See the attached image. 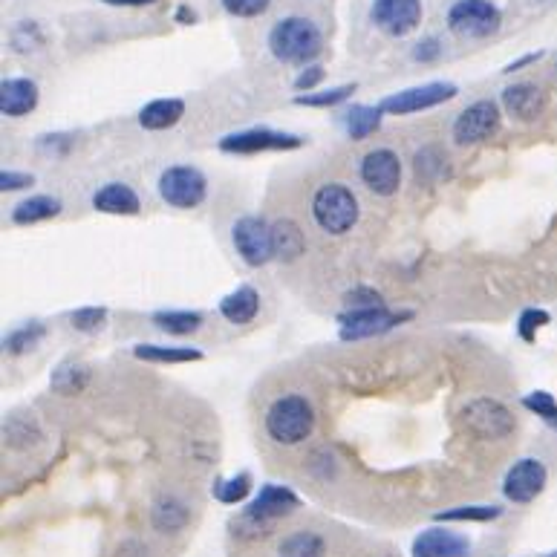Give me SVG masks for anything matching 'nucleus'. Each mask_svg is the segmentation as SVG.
Returning <instances> with one entry per match:
<instances>
[{"instance_id":"14","label":"nucleus","mask_w":557,"mask_h":557,"mask_svg":"<svg viewBox=\"0 0 557 557\" xmlns=\"http://www.w3.org/2000/svg\"><path fill=\"white\" fill-rule=\"evenodd\" d=\"M462 416H465V425L477 433L480 439H506L508 433L514 431L511 413L500 402H494V399L468 402L465 410H462Z\"/></svg>"},{"instance_id":"33","label":"nucleus","mask_w":557,"mask_h":557,"mask_svg":"<svg viewBox=\"0 0 557 557\" xmlns=\"http://www.w3.org/2000/svg\"><path fill=\"white\" fill-rule=\"evenodd\" d=\"M523 405H526V410L537 413L546 425H552V428L557 431V402L552 393H546V390H534V393H529V396L523 399Z\"/></svg>"},{"instance_id":"3","label":"nucleus","mask_w":557,"mask_h":557,"mask_svg":"<svg viewBox=\"0 0 557 557\" xmlns=\"http://www.w3.org/2000/svg\"><path fill=\"white\" fill-rule=\"evenodd\" d=\"M312 217L327 234H347L358 223V200L341 182H327L312 197Z\"/></svg>"},{"instance_id":"26","label":"nucleus","mask_w":557,"mask_h":557,"mask_svg":"<svg viewBox=\"0 0 557 557\" xmlns=\"http://www.w3.org/2000/svg\"><path fill=\"white\" fill-rule=\"evenodd\" d=\"M133 355L139 361H151V364H188V361L203 358L200 350H191V347H156V344H139Z\"/></svg>"},{"instance_id":"9","label":"nucleus","mask_w":557,"mask_h":557,"mask_svg":"<svg viewBox=\"0 0 557 557\" xmlns=\"http://www.w3.org/2000/svg\"><path fill=\"white\" fill-rule=\"evenodd\" d=\"M456 93V84H445V81H431L422 87H410L402 93H393L381 102V110L390 116H407V113H419V110H431L439 104L451 102Z\"/></svg>"},{"instance_id":"24","label":"nucleus","mask_w":557,"mask_h":557,"mask_svg":"<svg viewBox=\"0 0 557 557\" xmlns=\"http://www.w3.org/2000/svg\"><path fill=\"white\" fill-rule=\"evenodd\" d=\"M58 211H61V200L41 194V197H29V200H24L21 205H15L12 220H15L18 226H35V223H44V220L55 217Z\"/></svg>"},{"instance_id":"27","label":"nucleus","mask_w":557,"mask_h":557,"mask_svg":"<svg viewBox=\"0 0 557 557\" xmlns=\"http://www.w3.org/2000/svg\"><path fill=\"white\" fill-rule=\"evenodd\" d=\"M381 113H384L381 107H367V104H358L353 110H347L344 127H347L350 139L361 142V139H367L370 133H376L381 125Z\"/></svg>"},{"instance_id":"23","label":"nucleus","mask_w":557,"mask_h":557,"mask_svg":"<svg viewBox=\"0 0 557 557\" xmlns=\"http://www.w3.org/2000/svg\"><path fill=\"white\" fill-rule=\"evenodd\" d=\"M151 523L159 534H177L188 526V508L174 497H159L151 508Z\"/></svg>"},{"instance_id":"34","label":"nucleus","mask_w":557,"mask_h":557,"mask_svg":"<svg viewBox=\"0 0 557 557\" xmlns=\"http://www.w3.org/2000/svg\"><path fill=\"white\" fill-rule=\"evenodd\" d=\"M41 338H44V327L41 324H29V327H21V330H15L6 338V350L9 353H24V350H32Z\"/></svg>"},{"instance_id":"43","label":"nucleus","mask_w":557,"mask_h":557,"mask_svg":"<svg viewBox=\"0 0 557 557\" xmlns=\"http://www.w3.org/2000/svg\"><path fill=\"white\" fill-rule=\"evenodd\" d=\"M534 58H537V55H526V58H520L517 64H511V67H508V73H514V70H520V67H526V64H532Z\"/></svg>"},{"instance_id":"38","label":"nucleus","mask_w":557,"mask_h":557,"mask_svg":"<svg viewBox=\"0 0 557 557\" xmlns=\"http://www.w3.org/2000/svg\"><path fill=\"white\" fill-rule=\"evenodd\" d=\"M344 304H347V309H373V306H381V295L373 292V289H367V286H361V289H353L344 298Z\"/></svg>"},{"instance_id":"42","label":"nucleus","mask_w":557,"mask_h":557,"mask_svg":"<svg viewBox=\"0 0 557 557\" xmlns=\"http://www.w3.org/2000/svg\"><path fill=\"white\" fill-rule=\"evenodd\" d=\"M110 6H148V3H156V0H104Z\"/></svg>"},{"instance_id":"28","label":"nucleus","mask_w":557,"mask_h":557,"mask_svg":"<svg viewBox=\"0 0 557 557\" xmlns=\"http://www.w3.org/2000/svg\"><path fill=\"white\" fill-rule=\"evenodd\" d=\"M327 546L315 532H295L283 537L278 557H324Z\"/></svg>"},{"instance_id":"32","label":"nucleus","mask_w":557,"mask_h":557,"mask_svg":"<svg viewBox=\"0 0 557 557\" xmlns=\"http://www.w3.org/2000/svg\"><path fill=\"white\" fill-rule=\"evenodd\" d=\"M87 384V370L84 367H76V364H64L55 376H52V387L64 396H76L84 390Z\"/></svg>"},{"instance_id":"31","label":"nucleus","mask_w":557,"mask_h":557,"mask_svg":"<svg viewBox=\"0 0 557 557\" xmlns=\"http://www.w3.org/2000/svg\"><path fill=\"white\" fill-rule=\"evenodd\" d=\"M355 93V84H344V87H332L324 93H301L295 96V104L301 107H335V104L347 102Z\"/></svg>"},{"instance_id":"35","label":"nucleus","mask_w":557,"mask_h":557,"mask_svg":"<svg viewBox=\"0 0 557 557\" xmlns=\"http://www.w3.org/2000/svg\"><path fill=\"white\" fill-rule=\"evenodd\" d=\"M104 321H107V309L102 306H84V309L73 312V327L81 332L102 330Z\"/></svg>"},{"instance_id":"16","label":"nucleus","mask_w":557,"mask_h":557,"mask_svg":"<svg viewBox=\"0 0 557 557\" xmlns=\"http://www.w3.org/2000/svg\"><path fill=\"white\" fill-rule=\"evenodd\" d=\"M298 506H301V500H298V494L292 488H286V485H263L260 494L254 497L252 506L246 508V514H252L254 520H260V523H272V520H278L283 514L295 511Z\"/></svg>"},{"instance_id":"10","label":"nucleus","mask_w":557,"mask_h":557,"mask_svg":"<svg viewBox=\"0 0 557 557\" xmlns=\"http://www.w3.org/2000/svg\"><path fill=\"white\" fill-rule=\"evenodd\" d=\"M546 465L534 456H526L520 462H514L506 471V480H503V494H506L508 503H517V506H526L537 500L546 488Z\"/></svg>"},{"instance_id":"17","label":"nucleus","mask_w":557,"mask_h":557,"mask_svg":"<svg viewBox=\"0 0 557 557\" xmlns=\"http://www.w3.org/2000/svg\"><path fill=\"white\" fill-rule=\"evenodd\" d=\"M546 90L537 87V84H514L503 90V107H506L508 116L520 119V122H534L543 116L546 110Z\"/></svg>"},{"instance_id":"7","label":"nucleus","mask_w":557,"mask_h":557,"mask_svg":"<svg viewBox=\"0 0 557 557\" xmlns=\"http://www.w3.org/2000/svg\"><path fill=\"white\" fill-rule=\"evenodd\" d=\"M448 26L459 38H488L500 29V9L488 0H456L448 12Z\"/></svg>"},{"instance_id":"44","label":"nucleus","mask_w":557,"mask_h":557,"mask_svg":"<svg viewBox=\"0 0 557 557\" xmlns=\"http://www.w3.org/2000/svg\"><path fill=\"white\" fill-rule=\"evenodd\" d=\"M546 557H557V552H549V555H546Z\"/></svg>"},{"instance_id":"30","label":"nucleus","mask_w":557,"mask_h":557,"mask_svg":"<svg viewBox=\"0 0 557 557\" xmlns=\"http://www.w3.org/2000/svg\"><path fill=\"white\" fill-rule=\"evenodd\" d=\"M503 514V508L497 506H459L451 511H439L436 520H445V523H488V520H497Z\"/></svg>"},{"instance_id":"22","label":"nucleus","mask_w":557,"mask_h":557,"mask_svg":"<svg viewBox=\"0 0 557 557\" xmlns=\"http://www.w3.org/2000/svg\"><path fill=\"white\" fill-rule=\"evenodd\" d=\"M272 237H275V257H278V260L292 263V260H298V257L306 252L304 231H301L298 223H292V220H286V217L272 223Z\"/></svg>"},{"instance_id":"11","label":"nucleus","mask_w":557,"mask_h":557,"mask_svg":"<svg viewBox=\"0 0 557 557\" xmlns=\"http://www.w3.org/2000/svg\"><path fill=\"white\" fill-rule=\"evenodd\" d=\"M361 182L379 194V197H393L402 185V159L390 148H376L361 159Z\"/></svg>"},{"instance_id":"36","label":"nucleus","mask_w":557,"mask_h":557,"mask_svg":"<svg viewBox=\"0 0 557 557\" xmlns=\"http://www.w3.org/2000/svg\"><path fill=\"white\" fill-rule=\"evenodd\" d=\"M272 0H223V9L234 18H257L269 9Z\"/></svg>"},{"instance_id":"41","label":"nucleus","mask_w":557,"mask_h":557,"mask_svg":"<svg viewBox=\"0 0 557 557\" xmlns=\"http://www.w3.org/2000/svg\"><path fill=\"white\" fill-rule=\"evenodd\" d=\"M439 44H436V41H422V44H419V47H416V50H413V58H416V61H422V64H425V61H433V58H439Z\"/></svg>"},{"instance_id":"40","label":"nucleus","mask_w":557,"mask_h":557,"mask_svg":"<svg viewBox=\"0 0 557 557\" xmlns=\"http://www.w3.org/2000/svg\"><path fill=\"white\" fill-rule=\"evenodd\" d=\"M35 182L32 174H18V171H3L0 174V188L3 191H21V188H29Z\"/></svg>"},{"instance_id":"8","label":"nucleus","mask_w":557,"mask_h":557,"mask_svg":"<svg viewBox=\"0 0 557 557\" xmlns=\"http://www.w3.org/2000/svg\"><path fill=\"white\" fill-rule=\"evenodd\" d=\"M407 318L410 312H390L384 306H373V309H347L344 315H338V324L344 341H361V338L384 335Z\"/></svg>"},{"instance_id":"1","label":"nucleus","mask_w":557,"mask_h":557,"mask_svg":"<svg viewBox=\"0 0 557 557\" xmlns=\"http://www.w3.org/2000/svg\"><path fill=\"white\" fill-rule=\"evenodd\" d=\"M321 47H324L321 29L301 15L283 18L269 32V50L283 64H309L318 58Z\"/></svg>"},{"instance_id":"2","label":"nucleus","mask_w":557,"mask_h":557,"mask_svg":"<svg viewBox=\"0 0 557 557\" xmlns=\"http://www.w3.org/2000/svg\"><path fill=\"white\" fill-rule=\"evenodd\" d=\"M315 431V410L304 396L289 393L275 399L266 410V433L278 445H301Z\"/></svg>"},{"instance_id":"29","label":"nucleus","mask_w":557,"mask_h":557,"mask_svg":"<svg viewBox=\"0 0 557 557\" xmlns=\"http://www.w3.org/2000/svg\"><path fill=\"white\" fill-rule=\"evenodd\" d=\"M252 491V477L249 474H237V477H228V480H217V485L211 488V494L223 503V506H237L249 497Z\"/></svg>"},{"instance_id":"5","label":"nucleus","mask_w":557,"mask_h":557,"mask_svg":"<svg viewBox=\"0 0 557 557\" xmlns=\"http://www.w3.org/2000/svg\"><path fill=\"white\" fill-rule=\"evenodd\" d=\"M503 122L500 104L494 99H480L471 107H465L454 122V142L468 148V145H480L485 139H491Z\"/></svg>"},{"instance_id":"13","label":"nucleus","mask_w":557,"mask_h":557,"mask_svg":"<svg viewBox=\"0 0 557 557\" xmlns=\"http://www.w3.org/2000/svg\"><path fill=\"white\" fill-rule=\"evenodd\" d=\"M370 21L384 35L402 38L422 24V0H376L370 6Z\"/></svg>"},{"instance_id":"12","label":"nucleus","mask_w":557,"mask_h":557,"mask_svg":"<svg viewBox=\"0 0 557 557\" xmlns=\"http://www.w3.org/2000/svg\"><path fill=\"white\" fill-rule=\"evenodd\" d=\"M304 139L295 133H280L269 127H254L243 133H231L226 139H220V151L223 153H266V151H295L301 148Z\"/></svg>"},{"instance_id":"39","label":"nucleus","mask_w":557,"mask_h":557,"mask_svg":"<svg viewBox=\"0 0 557 557\" xmlns=\"http://www.w3.org/2000/svg\"><path fill=\"white\" fill-rule=\"evenodd\" d=\"M321 81H324V67H318V64H309L304 73L295 78V90H298V93H312V90H315V87H318Z\"/></svg>"},{"instance_id":"20","label":"nucleus","mask_w":557,"mask_h":557,"mask_svg":"<svg viewBox=\"0 0 557 557\" xmlns=\"http://www.w3.org/2000/svg\"><path fill=\"white\" fill-rule=\"evenodd\" d=\"M257 312H260V295H257L254 286H237L234 292H228L226 298L220 301V315L234 327L252 324Z\"/></svg>"},{"instance_id":"6","label":"nucleus","mask_w":557,"mask_h":557,"mask_svg":"<svg viewBox=\"0 0 557 557\" xmlns=\"http://www.w3.org/2000/svg\"><path fill=\"white\" fill-rule=\"evenodd\" d=\"M234 249L249 266H266L275 257V237H272V223L260 217H240L231 228Z\"/></svg>"},{"instance_id":"25","label":"nucleus","mask_w":557,"mask_h":557,"mask_svg":"<svg viewBox=\"0 0 557 557\" xmlns=\"http://www.w3.org/2000/svg\"><path fill=\"white\" fill-rule=\"evenodd\" d=\"M153 324L168 335H191L203 327V315L191 309H165L153 315Z\"/></svg>"},{"instance_id":"4","label":"nucleus","mask_w":557,"mask_h":557,"mask_svg":"<svg viewBox=\"0 0 557 557\" xmlns=\"http://www.w3.org/2000/svg\"><path fill=\"white\" fill-rule=\"evenodd\" d=\"M208 194L203 171L194 165H174L159 177V197L174 208H197Z\"/></svg>"},{"instance_id":"15","label":"nucleus","mask_w":557,"mask_h":557,"mask_svg":"<svg viewBox=\"0 0 557 557\" xmlns=\"http://www.w3.org/2000/svg\"><path fill=\"white\" fill-rule=\"evenodd\" d=\"M471 552V540L448 529H425L413 540V557H471Z\"/></svg>"},{"instance_id":"19","label":"nucleus","mask_w":557,"mask_h":557,"mask_svg":"<svg viewBox=\"0 0 557 557\" xmlns=\"http://www.w3.org/2000/svg\"><path fill=\"white\" fill-rule=\"evenodd\" d=\"M93 208L96 211H102V214H125V217H133V214H139V194L125 185V182H110V185H104L96 191V197H93Z\"/></svg>"},{"instance_id":"18","label":"nucleus","mask_w":557,"mask_h":557,"mask_svg":"<svg viewBox=\"0 0 557 557\" xmlns=\"http://www.w3.org/2000/svg\"><path fill=\"white\" fill-rule=\"evenodd\" d=\"M38 107V84L29 78H6L0 87V113L3 116H26Z\"/></svg>"},{"instance_id":"37","label":"nucleus","mask_w":557,"mask_h":557,"mask_svg":"<svg viewBox=\"0 0 557 557\" xmlns=\"http://www.w3.org/2000/svg\"><path fill=\"white\" fill-rule=\"evenodd\" d=\"M546 324H549V312H543V309H526L520 315L517 330H520L523 341H534V332L540 330V327H546Z\"/></svg>"},{"instance_id":"21","label":"nucleus","mask_w":557,"mask_h":557,"mask_svg":"<svg viewBox=\"0 0 557 557\" xmlns=\"http://www.w3.org/2000/svg\"><path fill=\"white\" fill-rule=\"evenodd\" d=\"M185 116V102L182 99H156L139 110V125L145 130H168Z\"/></svg>"}]
</instances>
